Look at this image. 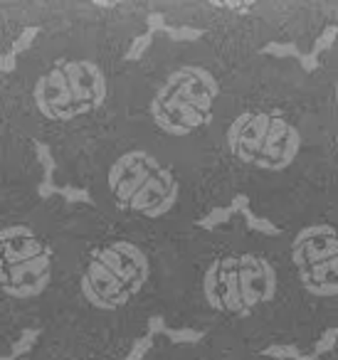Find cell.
Masks as SVG:
<instances>
[{
    "mask_svg": "<svg viewBox=\"0 0 338 360\" xmlns=\"http://www.w3.org/2000/svg\"><path fill=\"white\" fill-rule=\"evenodd\" d=\"M37 32H40L37 27H27V30L23 32L20 37H18L15 45H13V55H15V52H20L23 47H30L32 45V37H37Z\"/></svg>",
    "mask_w": 338,
    "mask_h": 360,
    "instance_id": "5bb4252c",
    "label": "cell"
},
{
    "mask_svg": "<svg viewBox=\"0 0 338 360\" xmlns=\"http://www.w3.org/2000/svg\"><path fill=\"white\" fill-rule=\"evenodd\" d=\"M35 343H37V330L35 328L25 330V333H23L20 338L15 340V345H13V358H18V355H23V353H27V350H30Z\"/></svg>",
    "mask_w": 338,
    "mask_h": 360,
    "instance_id": "9c48e42d",
    "label": "cell"
},
{
    "mask_svg": "<svg viewBox=\"0 0 338 360\" xmlns=\"http://www.w3.org/2000/svg\"><path fill=\"white\" fill-rule=\"evenodd\" d=\"M149 45H151V35L136 37V40H134V45H131V50H129V55H126V57H129L131 62H134V60H139V57L144 55V50H146V47H149Z\"/></svg>",
    "mask_w": 338,
    "mask_h": 360,
    "instance_id": "4fadbf2b",
    "label": "cell"
},
{
    "mask_svg": "<svg viewBox=\"0 0 338 360\" xmlns=\"http://www.w3.org/2000/svg\"><path fill=\"white\" fill-rule=\"evenodd\" d=\"M0 67H3V70H6V72H11L13 67H15V55L3 57V60H0Z\"/></svg>",
    "mask_w": 338,
    "mask_h": 360,
    "instance_id": "d6986e66",
    "label": "cell"
},
{
    "mask_svg": "<svg viewBox=\"0 0 338 360\" xmlns=\"http://www.w3.org/2000/svg\"><path fill=\"white\" fill-rule=\"evenodd\" d=\"M168 335L173 343H195L200 338V333H195V330H170Z\"/></svg>",
    "mask_w": 338,
    "mask_h": 360,
    "instance_id": "2e32d148",
    "label": "cell"
},
{
    "mask_svg": "<svg viewBox=\"0 0 338 360\" xmlns=\"http://www.w3.org/2000/svg\"><path fill=\"white\" fill-rule=\"evenodd\" d=\"M0 360H15V358H13V355H11V358H0Z\"/></svg>",
    "mask_w": 338,
    "mask_h": 360,
    "instance_id": "44dd1931",
    "label": "cell"
},
{
    "mask_svg": "<svg viewBox=\"0 0 338 360\" xmlns=\"http://www.w3.org/2000/svg\"><path fill=\"white\" fill-rule=\"evenodd\" d=\"M264 355H272V358H301L294 345H272V348L264 350Z\"/></svg>",
    "mask_w": 338,
    "mask_h": 360,
    "instance_id": "8fae6325",
    "label": "cell"
},
{
    "mask_svg": "<svg viewBox=\"0 0 338 360\" xmlns=\"http://www.w3.org/2000/svg\"><path fill=\"white\" fill-rule=\"evenodd\" d=\"M149 274L151 264L146 252L129 240H114L89 257L80 289L94 309L116 311L144 289Z\"/></svg>",
    "mask_w": 338,
    "mask_h": 360,
    "instance_id": "277c9868",
    "label": "cell"
},
{
    "mask_svg": "<svg viewBox=\"0 0 338 360\" xmlns=\"http://www.w3.org/2000/svg\"><path fill=\"white\" fill-rule=\"evenodd\" d=\"M52 279V255L30 227L11 225L0 230V289L13 299L45 294Z\"/></svg>",
    "mask_w": 338,
    "mask_h": 360,
    "instance_id": "52a82bcc",
    "label": "cell"
},
{
    "mask_svg": "<svg viewBox=\"0 0 338 360\" xmlns=\"http://www.w3.org/2000/svg\"><path fill=\"white\" fill-rule=\"evenodd\" d=\"M232 212H234L232 207H218V210H215L208 220L200 222V225H203V227H215V225H220V222L230 220V215H232Z\"/></svg>",
    "mask_w": 338,
    "mask_h": 360,
    "instance_id": "7c38bea8",
    "label": "cell"
},
{
    "mask_svg": "<svg viewBox=\"0 0 338 360\" xmlns=\"http://www.w3.org/2000/svg\"><path fill=\"white\" fill-rule=\"evenodd\" d=\"M170 35L175 37V40H195V37H200L198 30H188V27H183V30H170Z\"/></svg>",
    "mask_w": 338,
    "mask_h": 360,
    "instance_id": "ac0fdd59",
    "label": "cell"
},
{
    "mask_svg": "<svg viewBox=\"0 0 338 360\" xmlns=\"http://www.w3.org/2000/svg\"><path fill=\"white\" fill-rule=\"evenodd\" d=\"M106 183L119 210L151 220L168 215L180 193L173 170L146 150H129L116 158Z\"/></svg>",
    "mask_w": 338,
    "mask_h": 360,
    "instance_id": "7a4b0ae2",
    "label": "cell"
},
{
    "mask_svg": "<svg viewBox=\"0 0 338 360\" xmlns=\"http://www.w3.org/2000/svg\"><path fill=\"white\" fill-rule=\"evenodd\" d=\"M220 84L205 67L185 65L170 72L151 101V119L168 136H190L210 124Z\"/></svg>",
    "mask_w": 338,
    "mask_h": 360,
    "instance_id": "3957f363",
    "label": "cell"
},
{
    "mask_svg": "<svg viewBox=\"0 0 338 360\" xmlns=\"http://www.w3.org/2000/svg\"><path fill=\"white\" fill-rule=\"evenodd\" d=\"M149 348H151V338H141V340H136L134 350H131V360H139L141 355H144Z\"/></svg>",
    "mask_w": 338,
    "mask_h": 360,
    "instance_id": "e0dca14e",
    "label": "cell"
},
{
    "mask_svg": "<svg viewBox=\"0 0 338 360\" xmlns=\"http://www.w3.org/2000/svg\"><path fill=\"white\" fill-rule=\"evenodd\" d=\"M303 360H311V358H303Z\"/></svg>",
    "mask_w": 338,
    "mask_h": 360,
    "instance_id": "7402d4cb",
    "label": "cell"
},
{
    "mask_svg": "<svg viewBox=\"0 0 338 360\" xmlns=\"http://www.w3.org/2000/svg\"><path fill=\"white\" fill-rule=\"evenodd\" d=\"M32 99L50 121L80 119L106 101V77L89 60H60L35 82Z\"/></svg>",
    "mask_w": 338,
    "mask_h": 360,
    "instance_id": "5b68a950",
    "label": "cell"
},
{
    "mask_svg": "<svg viewBox=\"0 0 338 360\" xmlns=\"http://www.w3.org/2000/svg\"><path fill=\"white\" fill-rule=\"evenodd\" d=\"M292 262L303 291L313 299H338V230L326 222L294 237Z\"/></svg>",
    "mask_w": 338,
    "mask_h": 360,
    "instance_id": "ba28073f",
    "label": "cell"
},
{
    "mask_svg": "<svg viewBox=\"0 0 338 360\" xmlns=\"http://www.w3.org/2000/svg\"><path fill=\"white\" fill-rule=\"evenodd\" d=\"M336 338H338V328H336V330H331V333L323 335V338L316 343V348H313V353L321 355V353H326V350H331L333 345H336Z\"/></svg>",
    "mask_w": 338,
    "mask_h": 360,
    "instance_id": "9a60e30c",
    "label": "cell"
},
{
    "mask_svg": "<svg viewBox=\"0 0 338 360\" xmlns=\"http://www.w3.org/2000/svg\"><path fill=\"white\" fill-rule=\"evenodd\" d=\"M333 96H336V104H338V79H336V86H333Z\"/></svg>",
    "mask_w": 338,
    "mask_h": 360,
    "instance_id": "ffe728a7",
    "label": "cell"
},
{
    "mask_svg": "<svg viewBox=\"0 0 338 360\" xmlns=\"http://www.w3.org/2000/svg\"><path fill=\"white\" fill-rule=\"evenodd\" d=\"M279 276L274 264L262 255H225L218 257L203 274V296L218 314L252 316L274 301Z\"/></svg>",
    "mask_w": 338,
    "mask_h": 360,
    "instance_id": "6da1fadb",
    "label": "cell"
},
{
    "mask_svg": "<svg viewBox=\"0 0 338 360\" xmlns=\"http://www.w3.org/2000/svg\"><path fill=\"white\" fill-rule=\"evenodd\" d=\"M227 148L239 163L262 170H284L301 148V134L289 119L269 111H249L230 124Z\"/></svg>",
    "mask_w": 338,
    "mask_h": 360,
    "instance_id": "8992f818",
    "label": "cell"
},
{
    "mask_svg": "<svg viewBox=\"0 0 338 360\" xmlns=\"http://www.w3.org/2000/svg\"><path fill=\"white\" fill-rule=\"evenodd\" d=\"M247 215V225L252 227V230H257V232H262V235H277V227L272 225V222H267V220H259V217H254V215H249V212H244Z\"/></svg>",
    "mask_w": 338,
    "mask_h": 360,
    "instance_id": "30bf717a",
    "label": "cell"
}]
</instances>
